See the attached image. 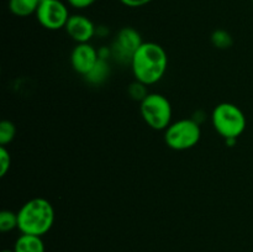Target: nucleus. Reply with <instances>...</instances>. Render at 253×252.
Listing matches in <instances>:
<instances>
[{"label":"nucleus","instance_id":"obj_16","mask_svg":"<svg viewBox=\"0 0 253 252\" xmlns=\"http://www.w3.org/2000/svg\"><path fill=\"white\" fill-rule=\"evenodd\" d=\"M128 94H130V96L133 100H137L141 103V101H142L150 93L147 91V85L135 81L130 86H128Z\"/></svg>","mask_w":253,"mask_h":252},{"label":"nucleus","instance_id":"obj_22","mask_svg":"<svg viewBox=\"0 0 253 252\" xmlns=\"http://www.w3.org/2000/svg\"><path fill=\"white\" fill-rule=\"evenodd\" d=\"M252 1H253V0H252Z\"/></svg>","mask_w":253,"mask_h":252},{"label":"nucleus","instance_id":"obj_11","mask_svg":"<svg viewBox=\"0 0 253 252\" xmlns=\"http://www.w3.org/2000/svg\"><path fill=\"white\" fill-rule=\"evenodd\" d=\"M40 2V0H9V10L15 16L26 17L36 14Z\"/></svg>","mask_w":253,"mask_h":252},{"label":"nucleus","instance_id":"obj_17","mask_svg":"<svg viewBox=\"0 0 253 252\" xmlns=\"http://www.w3.org/2000/svg\"><path fill=\"white\" fill-rule=\"evenodd\" d=\"M11 166V156L5 146L0 147V177H5Z\"/></svg>","mask_w":253,"mask_h":252},{"label":"nucleus","instance_id":"obj_12","mask_svg":"<svg viewBox=\"0 0 253 252\" xmlns=\"http://www.w3.org/2000/svg\"><path fill=\"white\" fill-rule=\"evenodd\" d=\"M109 74H110V66H109L108 61L99 58L93 69L84 78L90 84H101L108 79Z\"/></svg>","mask_w":253,"mask_h":252},{"label":"nucleus","instance_id":"obj_18","mask_svg":"<svg viewBox=\"0 0 253 252\" xmlns=\"http://www.w3.org/2000/svg\"><path fill=\"white\" fill-rule=\"evenodd\" d=\"M96 0H67L69 5L74 9H86V7L91 6Z\"/></svg>","mask_w":253,"mask_h":252},{"label":"nucleus","instance_id":"obj_15","mask_svg":"<svg viewBox=\"0 0 253 252\" xmlns=\"http://www.w3.org/2000/svg\"><path fill=\"white\" fill-rule=\"evenodd\" d=\"M16 135V126L10 120H4L0 123V145L6 146L11 142Z\"/></svg>","mask_w":253,"mask_h":252},{"label":"nucleus","instance_id":"obj_2","mask_svg":"<svg viewBox=\"0 0 253 252\" xmlns=\"http://www.w3.org/2000/svg\"><path fill=\"white\" fill-rule=\"evenodd\" d=\"M53 222V205L44 198L29 200L17 211V229L21 234L42 237L52 229Z\"/></svg>","mask_w":253,"mask_h":252},{"label":"nucleus","instance_id":"obj_20","mask_svg":"<svg viewBox=\"0 0 253 252\" xmlns=\"http://www.w3.org/2000/svg\"><path fill=\"white\" fill-rule=\"evenodd\" d=\"M1 252H14V250H4V251Z\"/></svg>","mask_w":253,"mask_h":252},{"label":"nucleus","instance_id":"obj_21","mask_svg":"<svg viewBox=\"0 0 253 252\" xmlns=\"http://www.w3.org/2000/svg\"><path fill=\"white\" fill-rule=\"evenodd\" d=\"M40 1H44V0H40Z\"/></svg>","mask_w":253,"mask_h":252},{"label":"nucleus","instance_id":"obj_4","mask_svg":"<svg viewBox=\"0 0 253 252\" xmlns=\"http://www.w3.org/2000/svg\"><path fill=\"white\" fill-rule=\"evenodd\" d=\"M202 137L200 124L194 119H180L165 130V142L174 151H187L198 145Z\"/></svg>","mask_w":253,"mask_h":252},{"label":"nucleus","instance_id":"obj_9","mask_svg":"<svg viewBox=\"0 0 253 252\" xmlns=\"http://www.w3.org/2000/svg\"><path fill=\"white\" fill-rule=\"evenodd\" d=\"M64 29L68 36L77 43H89L96 32L93 21L89 17L79 14L71 15Z\"/></svg>","mask_w":253,"mask_h":252},{"label":"nucleus","instance_id":"obj_13","mask_svg":"<svg viewBox=\"0 0 253 252\" xmlns=\"http://www.w3.org/2000/svg\"><path fill=\"white\" fill-rule=\"evenodd\" d=\"M211 43L219 49H227L232 46V36L225 30H215L211 35Z\"/></svg>","mask_w":253,"mask_h":252},{"label":"nucleus","instance_id":"obj_1","mask_svg":"<svg viewBox=\"0 0 253 252\" xmlns=\"http://www.w3.org/2000/svg\"><path fill=\"white\" fill-rule=\"evenodd\" d=\"M131 69L137 82L152 85L160 82L168 67L166 49L156 42H143L131 59Z\"/></svg>","mask_w":253,"mask_h":252},{"label":"nucleus","instance_id":"obj_3","mask_svg":"<svg viewBox=\"0 0 253 252\" xmlns=\"http://www.w3.org/2000/svg\"><path fill=\"white\" fill-rule=\"evenodd\" d=\"M211 124L215 131L225 140L236 138L245 132L247 126L244 111L232 103H220L211 113Z\"/></svg>","mask_w":253,"mask_h":252},{"label":"nucleus","instance_id":"obj_5","mask_svg":"<svg viewBox=\"0 0 253 252\" xmlns=\"http://www.w3.org/2000/svg\"><path fill=\"white\" fill-rule=\"evenodd\" d=\"M140 113L151 128L163 131L172 124V105L165 95L150 93L140 103Z\"/></svg>","mask_w":253,"mask_h":252},{"label":"nucleus","instance_id":"obj_19","mask_svg":"<svg viewBox=\"0 0 253 252\" xmlns=\"http://www.w3.org/2000/svg\"><path fill=\"white\" fill-rule=\"evenodd\" d=\"M123 5L128 7H141L145 6V5L150 4L152 0H119Z\"/></svg>","mask_w":253,"mask_h":252},{"label":"nucleus","instance_id":"obj_14","mask_svg":"<svg viewBox=\"0 0 253 252\" xmlns=\"http://www.w3.org/2000/svg\"><path fill=\"white\" fill-rule=\"evenodd\" d=\"M15 229H17V212L2 210L0 212V231L10 232Z\"/></svg>","mask_w":253,"mask_h":252},{"label":"nucleus","instance_id":"obj_8","mask_svg":"<svg viewBox=\"0 0 253 252\" xmlns=\"http://www.w3.org/2000/svg\"><path fill=\"white\" fill-rule=\"evenodd\" d=\"M69 59L72 68L78 74L85 77L99 61L98 49L94 48L90 43H77Z\"/></svg>","mask_w":253,"mask_h":252},{"label":"nucleus","instance_id":"obj_7","mask_svg":"<svg viewBox=\"0 0 253 252\" xmlns=\"http://www.w3.org/2000/svg\"><path fill=\"white\" fill-rule=\"evenodd\" d=\"M142 43V37L137 30L133 27H124L116 35L111 46V53L120 63H131L133 54Z\"/></svg>","mask_w":253,"mask_h":252},{"label":"nucleus","instance_id":"obj_10","mask_svg":"<svg viewBox=\"0 0 253 252\" xmlns=\"http://www.w3.org/2000/svg\"><path fill=\"white\" fill-rule=\"evenodd\" d=\"M14 252H44L41 236L21 234L14 244Z\"/></svg>","mask_w":253,"mask_h":252},{"label":"nucleus","instance_id":"obj_6","mask_svg":"<svg viewBox=\"0 0 253 252\" xmlns=\"http://www.w3.org/2000/svg\"><path fill=\"white\" fill-rule=\"evenodd\" d=\"M36 19L42 27L49 31L64 29L69 19L68 7L61 0H44L40 2Z\"/></svg>","mask_w":253,"mask_h":252}]
</instances>
